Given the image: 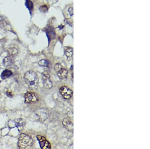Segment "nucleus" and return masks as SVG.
Returning a JSON list of instances; mask_svg holds the SVG:
<instances>
[{
    "label": "nucleus",
    "mask_w": 150,
    "mask_h": 149,
    "mask_svg": "<svg viewBox=\"0 0 150 149\" xmlns=\"http://www.w3.org/2000/svg\"><path fill=\"white\" fill-rule=\"evenodd\" d=\"M25 82L31 90H36L38 87V78L37 74L33 71H29L25 74Z\"/></svg>",
    "instance_id": "f257e3e1"
},
{
    "label": "nucleus",
    "mask_w": 150,
    "mask_h": 149,
    "mask_svg": "<svg viewBox=\"0 0 150 149\" xmlns=\"http://www.w3.org/2000/svg\"><path fill=\"white\" fill-rule=\"evenodd\" d=\"M33 140L29 136L22 133L20 136L18 146L21 149H29L33 144Z\"/></svg>",
    "instance_id": "f03ea898"
},
{
    "label": "nucleus",
    "mask_w": 150,
    "mask_h": 149,
    "mask_svg": "<svg viewBox=\"0 0 150 149\" xmlns=\"http://www.w3.org/2000/svg\"><path fill=\"white\" fill-rule=\"evenodd\" d=\"M8 126L11 129L17 128L19 130L23 129L25 126V122L22 119H17L14 120H10L8 123Z\"/></svg>",
    "instance_id": "7ed1b4c3"
},
{
    "label": "nucleus",
    "mask_w": 150,
    "mask_h": 149,
    "mask_svg": "<svg viewBox=\"0 0 150 149\" xmlns=\"http://www.w3.org/2000/svg\"><path fill=\"white\" fill-rule=\"evenodd\" d=\"M25 102L27 104L37 103L39 101L38 96L32 92H27L25 95Z\"/></svg>",
    "instance_id": "20e7f679"
},
{
    "label": "nucleus",
    "mask_w": 150,
    "mask_h": 149,
    "mask_svg": "<svg viewBox=\"0 0 150 149\" xmlns=\"http://www.w3.org/2000/svg\"><path fill=\"white\" fill-rule=\"evenodd\" d=\"M35 114H36L39 119L41 121H44L47 119L48 117V112L46 109L42 108L37 109L35 112Z\"/></svg>",
    "instance_id": "39448f33"
},
{
    "label": "nucleus",
    "mask_w": 150,
    "mask_h": 149,
    "mask_svg": "<svg viewBox=\"0 0 150 149\" xmlns=\"http://www.w3.org/2000/svg\"><path fill=\"white\" fill-rule=\"evenodd\" d=\"M42 79L44 86L47 89H51L52 88L53 83L49 74L43 73L42 74Z\"/></svg>",
    "instance_id": "423d86ee"
},
{
    "label": "nucleus",
    "mask_w": 150,
    "mask_h": 149,
    "mask_svg": "<svg viewBox=\"0 0 150 149\" xmlns=\"http://www.w3.org/2000/svg\"><path fill=\"white\" fill-rule=\"evenodd\" d=\"M60 93L62 95L63 97L66 100L70 99L73 95V91L72 90L67 86L62 87L60 90Z\"/></svg>",
    "instance_id": "0eeeda50"
},
{
    "label": "nucleus",
    "mask_w": 150,
    "mask_h": 149,
    "mask_svg": "<svg viewBox=\"0 0 150 149\" xmlns=\"http://www.w3.org/2000/svg\"><path fill=\"white\" fill-rule=\"evenodd\" d=\"M40 147L42 149H51V145L50 143L48 141L45 137L42 136L38 135L37 136Z\"/></svg>",
    "instance_id": "6e6552de"
},
{
    "label": "nucleus",
    "mask_w": 150,
    "mask_h": 149,
    "mask_svg": "<svg viewBox=\"0 0 150 149\" xmlns=\"http://www.w3.org/2000/svg\"><path fill=\"white\" fill-rule=\"evenodd\" d=\"M57 73L60 79L63 81H66L68 76V71L66 69L63 67L61 68L59 70H58L57 71Z\"/></svg>",
    "instance_id": "1a4fd4ad"
},
{
    "label": "nucleus",
    "mask_w": 150,
    "mask_h": 149,
    "mask_svg": "<svg viewBox=\"0 0 150 149\" xmlns=\"http://www.w3.org/2000/svg\"><path fill=\"white\" fill-rule=\"evenodd\" d=\"M63 124L65 128H66L67 130H68L69 131L72 132L73 131V123L70 121V120L68 118H65L63 119Z\"/></svg>",
    "instance_id": "9d476101"
},
{
    "label": "nucleus",
    "mask_w": 150,
    "mask_h": 149,
    "mask_svg": "<svg viewBox=\"0 0 150 149\" xmlns=\"http://www.w3.org/2000/svg\"><path fill=\"white\" fill-rule=\"evenodd\" d=\"M13 73L10 70H4L1 75V77L2 78V79H7L8 78L12 76Z\"/></svg>",
    "instance_id": "9b49d317"
},
{
    "label": "nucleus",
    "mask_w": 150,
    "mask_h": 149,
    "mask_svg": "<svg viewBox=\"0 0 150 149\" xmlns=\"http://www.w3.org/2000/svg\"><path fill=\"white\" fill-rule=\"evenodd\" d=\"M19 51L16 48L12 47L10 48L8 50V53L9 54V55L12 57H14L17 55L18 54Z\"/></svg>",
    "instance_id": "f8f14e48"
},
{
    "label": "nucleus",
    "mask_w": 150,
    "mask_h": 149,
    "mask_svg": "<svg viewBox=\"0 0 150 149\" xmlns=\"http://www.w3.org/2000/svg\"><path fill=\"white\" fill-rule=\"evenodd\" d=\"M65 54L68 58L72 57L73 55V50L72 48H65Z\"/></svg>",
    "instance_id": "ddd939ff"
},
{
    "label": "nucleus",
    "mask_w": 150,
    "mask_h": 149,
    "mask_svg": "<svg viewBox=\"0 0 150 149\" xmlns=\"http://www.w3.org/2000/svg\"><path fill=\"white\" fill-rule=\"evenodd\" d=\"M13 63L12 60L9 57H6L3 60V64L5 66L7 67L12 65Z\"/></svg>",
    "instance_id": "4468645a"
},
{
    "label": "nucleus",
    "mask_w": 150,
    "mask_h": 149,
    "mask_svg": "<svg viewBox=\"0 0 150 149\" xmlns=\"http://www.w3.org/2000/svg\"><path fill=\"white\" fill-rule=\"evenodd\" d=\"M39 64L42 67H48L50 65V62L47 60L42 59L39 62Z\"/></svg>",
    "instance_id": "2eb2a0df"
},
{
    "label": "nucleus",
    "mask_w": 150,
    "mask_h": 149,
    "mask_svg": "<svg viewBox=\"0 0 150 149\" xmlns=\"http://www.w3.org/2000/svg\"><path fill=\"white\" fill-rule=\"evenodd\" d=\"M26 5L27 7L28 8V9L29 10L30 12H31L33 10L34 8V5L33 2H32L31 1H30V0H26Z\"/></svg>",
    "instance_id": "dca6fc26"
},
{
    "label": "nucleus",
    "mask_w": 150,
    "mask_h": 149,
    "mask_svg": "<svg viewBox=\"0 0 150 149\" xmlns=\"http://www.w3.org/2000/svg\"><path fill=\"white\" fill-rule=\"evenodd\" d=\"M62 67H63V66L61 65V64L57 63L55 66V69L56 71H57L58 70H59Z\"/></svg>",
    "instance_id": "f3484780"
},
{
    "label": "nucleus",
    "mask_w": 150,
    "mask_h": 149,
    "mask_svg": "<svg viewBox=\"0 0 150 149\" xmlns=\"http://www.w3.org/2000/svg\"><path fill=\"white\" fill-rule=\"evenodd\" d=\"M40 11L43 12H45L47 11L48 10V7L46 5L42 6L41 7H40L39 9Z\"/></svg>",
    "instance_id": "a211bd4d"
},
{
    "label": "nucleus",
    "mask_w": 150,
    "mask_h": 149,
    "mask_svg": "<svg viewBox=\"0 0 150 149\" xmlns=\"http://www.w3.org/2000/svg\"><path fill=\"white\" fill-rule=\"evenodd\" d=\"M69 11L70 12L71 16H72L73 15V8H70V9H69Z\"/></svg>",
    "instance_id": "6ab92c4d"
},
{
    "label": "nucleus",
    "mask_w": 150,
    "mask_h": 149,
    "mask_svg": "<svg viewBox=\"0 0 150 149\" xmlns=\"http://www.w3.org/2000/svg\"><path fill=\"white\" fill-rule=\"evenodd\" d=\"M6 94H7V95H8V97H12V93H11V92H10V91H7V93H6Z\"/></svg>",
    "instance_id": "aec40b11"
},
{
    "label": "nucleus",
    "mask_w": 150,
    "mask_h": 149,
    "mask_svg": "<svg viewBox=\"0 0 150 149\" xmlns=\"http://www.w3.org/2000/svg\"><path fill=\"white\" fill-rule=\"evenodd\" d=\"M0 83H1V81H0Z\"/></svg>",
    "instance_id": "412c9836"
}]
</instances>
